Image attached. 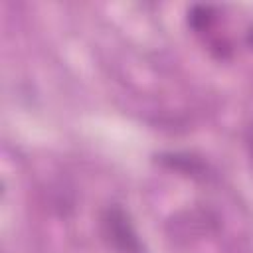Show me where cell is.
<instances>
[{"mask_svg":"<svg viewBox=\"0 0 253 253\" xmlns=\"http://www.w3.org/2000/svg\"><path fill=\"white\" fill-rule=\"evenodd\" d=\"M99 229L103 241L113 253H148L142 243L130 213L121 204H109L99 215Z\"/></svg>","mask_w":253,"mask_h":253,"instance_id":"1","label":"cell"},{"mask_svg":"<svg viewBox=\"0 0 253 253\" xmlns=\"http://www.w3.org/2000/svg\"><path fill=\"white\" fill-rule=\"evenodd\" d=\"M160 162L166 164V166H170V168H176V170H182V172H190L192 176L204 172V164L198 158H194L192 154L166 152V154H160Z\"/></svg>","mask_w":253,"mask_h":253,"instance_id":"2","label":"cell"},{"mask_svg":"<svg viewBox=\"0 0 253 253\" xmlns=\"http://www.w3.org/2000/svg\"><path fill=\"white\" fill-rule=\"evenodd\" d=\"M188 22L196 32H208L215 22V12L208 4H196L188 12Z\"/></svg>","mask_w":253,"mask_h":253,"instance_id":"3","label":"cell"},{"mask_svg":"<svg viewBox=\"0 0 253 253\" xmlns=\"http://www.w3.org/2000/svg\"><path fill=\"white\" fill-rule=\"evenodd\" d=\"M245 40H247V43H249V45L253 47V26H251V28L247 30V36H245Z\"/></svg>","mask_w":253,"mask_h":253,"instance_id":"4","label":"cell"},{"mask_svg":"<svg viewBox=\"0 0 253 253\" xmlns=\"http://www.w3.org/2000/svg\"><path fill=\"white\" fill-rule=\"evenodd\" d=\"M247 144H249V150H251V156H253V128L247 134Z\"/></svg>","mask_w":253,"mask_h":253,"instance_id":"5","label":"cell"}]
</instances>
